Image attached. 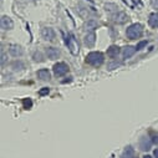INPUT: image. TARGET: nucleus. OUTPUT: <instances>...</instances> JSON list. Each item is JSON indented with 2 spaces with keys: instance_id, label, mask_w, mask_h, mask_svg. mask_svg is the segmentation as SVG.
<instances>
[{
  "instance_id": "obj_25",
  "label": "nucleus",
  "mask_w": 158,
  "mask_h": 158,
  "mask_svg": "<svg viewBox=\"0 0 158 158\" xmlns=\"http://www.w3.org/2000/svg\"><path fill=\"white\" fill-rule=\"evenodd\" d=\"M49 92H50V90H49L48 87H44L43 90H40V92H39V94H40L41 96H44V95H48Z\"/></svg>"
},
{
  "instance_id": "obj_7",
  "label": "nucleus",
  "mask_w": 158,
  "mask_h": 158,
  "mask_svg": "<svg viewBox=\"0 0 158 158\" xmlns=\"http://www.w3.org/2000/svg\"><path fill=\"white\" fill-rule=\"evenodd\" d=\"M2 27L4 29V30H10V29H13L14 27V23H13V20L9 18V16H3L2 18Z\"/></svg>"
},
{
  "instance_id": "obj_17",
  "label": "nucleus",
  "mask_w": 158,
  "mask_h": 158,
  "mask_svg": "<svg viewBox=\"0 0 158 158\" xmlns=\"http://www.w3.org/2000/svg\"><path fill=\"white\" fill-rule=\"evenodd\" d=\"M78 13H80V15L82 18H86V19L90 18V15H91L89 8H85V6H78Z\"/></svg>"
},
{
  "instance_id": "obj_29",
  "label": "nucleus",
  "mask_w": 158,
  "mask_h": 158,
  "mask_svg": "<svg viewBox=\"0 0 158 158\" xmlns=\"http://www.w3.org/2000/svg\"><path fill=\"white\" fill-rule=\"evenodd\" d=\"M143 158H152V157H151V156H144Z\"/></svg>"
},
{
  "instance_id": "obj_5",
  "label": "nucleus",
  "mask_w": 158,
  "mask_h": 158,
  "mask_svg": "<svg viewBox=\"0 0 158 158\" xmlns=\"http://www.w3.org/2000/svg\"><path fill=\"white\" fill-rule=\"evenodd\" d=\"M112 19H113V21H114V23L123 24V23H126V21L128 20V15H127V14H125V13H122V11H117V13L112 16Z\"/></svg>"
},
{
  "instance_id": "obj_23",
  "label": "nucleus",
  "mask_w": 158,
  "mask_h": 158,
  "mask_svg": "<svg viewBox=\"0 0 158 158\" xmlns=\"http://www.w3.org/2000/svg\"><path fill=\"white\" fill-rule=\"evenodd\" d=\"M117 66H120V62H117V61H113V62H111V64H108V70H113V69H116Z\"/></svg>"
},
{
  "instance_id": "obj_20",
  "label": "nucleus",
  "mask_w": 158,
  "mask_h": 158,
  "mask_svg": "<svg viewBox=\"0 0 158 158\" xmlns=\"http://www.w3.org/2000/svg\"><path fill=\"white\" fill-rule=\"evenodd\" d=\"M23 105H24V108L25 110H30L32 107V101L30 98H24L23 100Z\"/></svg>"
},
{
  "instance_id": "obj_9",
  "label": "nucleus",
  "mask_w": 158,
  "mask_h": 158,
  "mask_svg": "<svg viewBox=\"0 0 158 158\" xmlns=\"http://www.w3.org/2000/svg\"><path fill=\"white\" fill-rule=\"evenodd\" d=\"M46 55H48L49 59L55 60V59H57V57L60 56V51H59V49H56V48H48V49H46Z\"/></svg>"
},
{
  "instance_id": "obj_1",
  "label": "nucleus",
  "mask_w": 158,
  "mask_h": 158,
  "mask_svg": "<svg viewBox=\"0 0 158 158\" xmlns=\"http://www.w3.org/2000/svg\"><path fill=\"white\" fill-rule=\"evenodd\" d=\"M103 61H105L103 55L101 52H97V51H92L86 56V62L94 67H100L103 64Z\"/></svg>"
},
{
  "instance_id": "obj_28",
  "label": "nucleus",
  "mask_w": 158,
  "mask_h": 158,
  "mask_svg": "<svg viewBox=\"0 0 158 158\" xmlns=\"http://www.w3.org/2000/svg\"><path fill=\"white\" fill-rule=\"evenodd\" d=\"M154 157H156V158H158V148H157V149H154Z\"/></svg>"
},
{
  "instance_id": "obj_12",
  "label": "nucleus",
  "mask_w": 158,
  "mask_h": 158,
  "mask_svg": "<svg viewBox=\"0 0 158 158\" xmlns=\"http://www.w3.org/2000/svg\"><path fill=\"white\" fill-rule=\"evenodd\" d=\"M135 52H136V48H133V46H126V48L123 49V52H122L123 59H130V57H132V56L135 55Z\"/></svg>"
},
{
  "instance_id": "obj_11",
  "label": "nucleus",
  "mask_w": 158,
  "mask_h": 158,
  "mask_svg": "<svg viewBox=\"0 0 158 158\" xmlns=\"http://www.w3.org/2000/svg\"><path fill=\"white\" fill-rule=\"evenodd\" d=\"M118 54H120V48L116 46V45H112L108 50H107V56L111 57V59H114L118 56Z\"/></svg>"
},
{
  "instance_id": "obj_10",
  "label": "nucleus",
  "mask_w": 158,
  "mask_h": 158,
  "mask_svg": "<svg viewBox=\"0 0 158 158\" xmlns=\"http://www.w3.org/2000/svg\"><path fill=\"white\" fill-rule=\"evenodd\" d=\"M9 52H10L13 56L18 57V56H21L24 51H23V49H21L19 45H10V48H9Z\"/></svg>"
},
{
  "instance_id": "obj_22",
  "label": "nucleus",
  "mask_w": 158,
  "mask_h": 158,
  "mask_svg": "<svg viewBox=\"0 0 158 158\" xmlns=\"http://www.w3.org/2000/svg\"><path fill=\"white\" fill-rule=\"evenodd\" d=\"M151 141H152V143H158V133H156V132H151Z\"/></svg>"
},
{
  "instance_id": "obj_13",
  "label": "nucleus",
  "mask_w": 158,
  "mask_h": 158,
  "mask_svg": "<svg viewBox=\"0 0 158 158\" xmlns=\"http://www.w3.org/2000/svg\"><path fill=\"white\" fill-rule=\"evenodd\" d=\"M151 142H152V141H149L148 137H142L141 141H139V147H141V149H142V151H148V149L151 148Z\"/></svg>"
},
{
  "instance_id": "obj_27",
  "label": "nucleus",
  "mask_w": 158,
  "mask_h": 158,
  "mask_svg": "<svg viewBox=\"0 0 158 158\" xmlns=\"http://www.w3.org/2000/svg\"><path fill=\"white\" fill-rule=\"evenodd\" d=\"M4 62H5V55L3 54V55H2V64H4Z\"/></svg>"
},
{
  "instance_id": "obj_26",
  "label": "nucleus",
  "mask_w": 158,
  "mask_h": 158,
  "mask_svg": "<svg viewBox=\"0 0 158 158\" xmlns=\"http://www.w3.org/2000/svg\"><path fill=\"white\" fill-rule=\"evenodd\" d=\"M152 5H153V8L158 9V0H152Z\"/></svg>"
},
{
  "instance_id": "obj_6",
  "label": "nucleus",
  "mask_w": 158,
  "mask_h": 158,
  "mask_svg": "<svg viewBox=\"0 0 158 158\" xmlns=\"http://www.w3.org/2000/svg\"><path fill=\"white\" fill-rule=\"evenodd\" d=\"M37 77L40 78L41 81H49L50 78H51V75H50V71L48 69H41V70H39L37 71Z\"/></svg>"
},
{
  "instance_id": "obj_16",
  "label": "nucleus",
  "mask_w": 158,
  "mask_h": 158,
  "mask_svg": "<svg viewBox=\"0 0 158 158\" xmlns=\"http://www.w3.org/2000/svg\"><path fill=\"white\" fill-rule=\"evenodd\" d=\"M66 45L69 46V49H70V51L72 52V54H76V48H75V45H73V39H72V36H66Z\"/></svg>"
},
{
  "instance_id": "obj_21",
  "label": "nucleus",
  "mask_w": 158,
  "mask_h": 158,
  "mask_svg": "<svg viewBox=\"0 0 158 158\" xmlns=\"http://www.w3.org/2000/svg\"><path fill=\"white\" fill-rule=\"evenodd\" d=\"M34 60L35 61H39V62H43L44 61V57H43V55H41V52H39V51H36L35 54H34Z\"/></svg>"
},
{
  "instance_id": "obj_15",
  "label": "nucleus",
  "mask_w": 158,
  "mask_h": 158,
  "mask_svg": "<svg viewBox=\"0 0 158 158\" xmlns=\"http://www.w3.org/2000/svg\"><path fill=\"white\" fill-rule=\"evenodd\" d=\"M149 25L152 27H158V13H154L149 16V20H148Z\"/></svg>"
},
{
  "instance_id": "obj_19",
  "label": "nucleus",
  "mask_w": 158,
  "mask_h": 158,
  "mask_svg": "<svg viewBox=\"0 0 158 158\" xmlns=\"http://www.w3.org/2000/svg\"><path fill=\"white\" fill-rule=\"evenodd\" d=\"M11 66H13V69H14L15 71H18V70H23V69L25 67V65H24V64H23L20 60H18V61H14Z\"/></svg>"
},
{
  "instance_id": "obj_4",
  "label": "nucleus",
  "mask_w": 158,
  "mask_h": 158,
  "mask_svg": "<svg viewBox=\"0 0 158 158\" xmlns=\"http://www.w3.org/2000/svg\"><path fill=\"white\" fill-rule=\"evenodd\" d=\"M41 35H43V37L45 39V40H48V41H55V39H56V34H55V31L51 27H43Z\"/></svg>"
},
{
  "instance_id": "obj_2",
  "label": "nucleus",
  "mask_w": 158,
  "mask_h": 158,
  "mask_svg": "<svg viewBox=\"0 0 158 158\" xmlns=\"http://www.w3.org/2000/svg\"><path fill=\"white\" fill-rule=\"evenodd\" d=\"M143 34V26L141 24H132L131 26H128V29L126 30V35L131 40L135 39H139Z\"/></svg>"
},
{
  "instance_id": "obj_24",
  "label": "nucleus",
  "mask_w": 158,
  "mask_h": 158,
  "mask_svg": "<svg viewBox=\"0 0 158 158\" xmlns=\"http://www.w3.org/2000/svg\"><path fill=\"white\" fill-rule=\"evenodd\" d=\"M147 45V41H141L139 44H137V46H136V50H141L142 48H144Z\"/></svg>"
},
{
  "instance_id": "obj_18",
  "label": "nucleus",
  "mask_w": 158,
  "mask_h": 158,
  "mask_svg": "<svg viewBox=\"0 0 158 158\" xmlns=\"http://www.w3.org/2000/svg\"><path fill=\"white\" fill-rule=\"evenodd\" d=\"M98 26V23L96 21V20H94V19H90L89 21H87V24H86V29L87 30H94V29H96Z\"/></svg>"
},
{
  "instance_id": "obj_8",
  "label": "nucleus",
  "mask_w": 158,
  "mask_h": 158,
  "mask_svg": "<svg viewBox=\"0 0 158 158\" xmlns=\"http://www.w3.org/2000/svg\"><path fill=\"white\" fill-rule=\"evenodd\" d=\"M95 41H96V35L94 31H91L90 34H87L85 36V44L89 46V48H92L95 45Z\"/></svg>"
},
{
  "instance_id": "obj_3",
  "label": "nucleus",
  "mask_w": 158,
  "mask_h": 158,
  "mask_svg": "<svg viewBox=\"0 0 158 158\" xmlns=\"http://www.w3.org/2000/svg\"><path fill=\"white\" fill-rule=\"evenodd\" d=\"M67 71H69V66H67L65 62H57V64L54 66V73H55L57 77L64 76Z\"/></svg>"
},
{
  "instance_id": "obj_14",
  "label": "nucleus",
  "mask_w": 158,
  "mask_h": 158,
  "mask_svg": "<svg viewBox=\"0 0 158 158\" xmlns=\"http://www.w3.org/2000/svg\"><path fill=\"white\" fill-rule=\"evenodd\" d=\"M133 156H135V149H133L131 146H128V147H126V149L123 151L121 158H133Z\"/></svg>"
}]
</instances>
